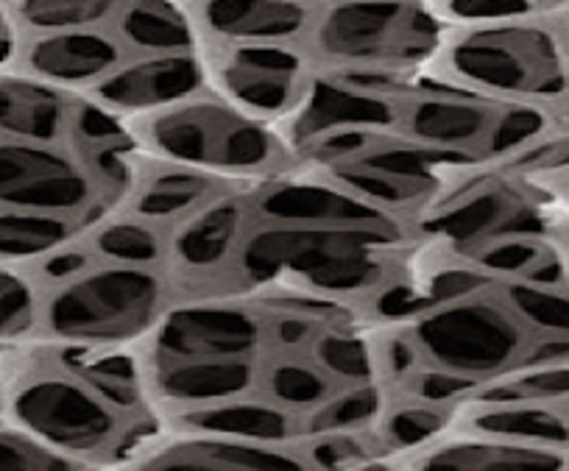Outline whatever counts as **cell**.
<instances>
[{"instance_id":"obj_1","label":"cell","mask_w":569,"mask_h":471,"mask_svg":"<svg viewBox=\"0 0 569 471\" xmlns=\"http://www.w3.org/2000/svg\"><path fill=\"white\" fill-rule=\"evenodd\" d=\"M416 238L408 223L382 227H277L251 223L232 271L234 293L297 290L366 315L408 268Z\"/></svg>"},{"instance_id":"obj_2","label":"cell","mask_w":569,"mask_h":471,"mask_svg":"<svg viewBox=\"0 0 569 471\" xmlns=\"http://www.w3.org/2000/svg\"><path fill=\"white\" fill-rule=\"evenodd\" d=\"M3 419L87 469L129 465L160 435L154 413H126L46 343L0 349Z\"/></svg>"},{"instance_id":"obj_3","label":"cell","mask_w":569,"mask_h":471,"mask_svg":"<svg viewBox=\"0 0 569 471\" xmlns=\"http://www.w3.org/2000/svg\"><path fill=\"white\" fill-rule=\"evenodd\" d=\"M558 12L511 23L447 29L425 76L436 84L497 103L558 107L569 96V57L558 34Z\"/></svg>"},{"instance_id":"obj_4","label":"cell","mask_w":569,"mask_h":471,"mask_svg":"<svg viewBox=\"0 0 569 471\" xmlns=\"http://www.w3.org/2000/svg\"><path fill=\"white\" fill-rule=\"evenodd\" d=\"M126 129L149 160L199 168L249 188L299 168L277 123L238 112L212 90L126 120Z\"/></svg>"},{"instance_id":"obj_5","label":"cell","mask_w":569,"mask_h":471,"mask_svg":"<svg viewBox=\"0 0 569 471\" xmlns=\"http://www.w3.org/2000/svg\"><path fill=\"white\" fill-rule=\"evenodd\" d=\"M447 29L413 0H316L302 48L319 73L408 84L439 53Z\"/></svg>"},{"instance_id":"obj_6","label":"cell","mask_w":569,"mask_h":471,"mask_svg":"<svg viewBox=\"0 0 569 471\" xmlns=\"http://www.w3.org/2000/svg\"><path fill=\"white\" fill-rule=\"evenodd\" d=\"M179 299L168 268L90 262L42 284L37 343L76 349L137 347Z\"/></svg>"},{"instance_id":"obj_7","label":"cell","mask_w":569,"mask_h":471,"mask_svg":"<svg viewBox=\"0 0 569 471\" xmlns=\"http://www.w3.org/2000/svg\"><path fill=\"white\" fill-rule=\"evenodd\" d=\"M563 207L533 179L480 166L410 218L416 240L469 257L508 234L552 238Z\"/></svg>"},{"instance_id":"obj_8","label":"cell","mask_w":569,"mask_h":471,"mask_svg":"<svg viewBox=\"0 0 569 471\" xmlns=\"http://www.w3.org/2000/svg\"><path fill=\"white\" fill-rule=\"evenodd\" d=\"M421 365L450 371L478 388L522 369L536 335L508 307L497 284L430 307L402 321Z\"/></svg>"},{"instance_id":"obj_9","label":"cell","mask_w":569,"mask_h":471,"mask_svg":"<svg viewBox=\"0 0 569 471\" xmlns=\"http://www.w3.org/2000/svg\"><path fill=\"white\" fill-rule=\"evenodd\" d=\"M114 201L70 142L46 146L0 137V210L90 223Z\"/></svg>"},{"instance_id":"obj_10","label":"cell","mask_w":569,"mask_h":471,"mask_svg":"<svg viewBox=\"0 0 569 471\" xmlns=\"http://www.w3.org/2000/svg\"><path fill=\"white\" fill-rule=\"evenodd\" d=\"M199 57L207 84L229 107L266 123H282L305 101L316 68L302 46H218L204 42Z\"/></svg>"},{"instance_id":"obj_11","label":"cell","mask_w":569,"mask_h":471,"mask_svg":"<svg viewBox=\"0 0 569 471\" xmlns=\"http://www.w3.org/2000/svg\"><path fill=\"white\" fill-rule=\"evenodd\" d=\"M151 360L260 358L262 310L251 295H184L134 347Z\"/></svg>"},{"instance_id":"obj_12","label":"cell","mask_w":569,"mask_h":471,"mask_svg":"<svg viewBox=\"0 0 569 471\" xmlns=\"http://www.w3.org/2000/svg\"><path fill=\"white\" fill-rule=\"evenodd\" d=\"M249 188L234 190L168 229L166 268L184 295H232V271L251 218Z\"/></svg>"},{"instance_id":"obj_13","label":"cell","mask_w":569,"mask_h":471,"mask_svg":"<svg viewBox=\"0 0 569 471\" xmlns=\"http://www.w3.org/2000/svg\"><path fill=\"white\" fill-rule=\"evenodd\" d=\"M502 107L506 103L436 84L421 73L399 90L393 134L427 151L456 153L483 162L491 129Z\"/></svg>"},{"instance_id":"obj_14","label":"cell","mask_w":569,"mask_h":471,"mask_svg":"<svg viewBox=\"0 0 569 471\" xmlns=\"http://www.w3.org/2000/svg\"><path fill=\"white\" fill-rule=\"evenodd\" d=\"M402 87L391 84V81L332 76L316 70L305 101L299 103L291 118L277 126L288 146L293 148V153H297V148L308 146L319 137L341 134V131L393 134V129H397V96Z\"/></svg>"},{"instance_id":"obj_15","label":"cell","mask_w":569,"mask_h":471,"mask_svg":"<svg viewBox=\"0 0 569 471\" xmlns=\"http://www.w3.org/2000/svg\"><path fill=\"white\" fill-rule=\"evenodd\" d=\"M249 210L257 223L277 227H382L408 223L377 210L358 193L321 171L297 168L249 188ZM410 227V223H408Z\"/></svg>"},{"instance_id":"obj_16","label":"cell","mask_w":569,"mask_h":471,"mask_svg":"<svg viewBox=\"0 0 569 471\" xmlns=\"http://www.w3.org/2000/svg\"><path fill=\"white\" fill-rule=\"evenodd\" d=\"M137 360L146 404L160 421L184 410L257 391L260 358L151 360L137 354Z\"/></svg>"},{"instance_id":"obj_17","label":"cell","mask_w":569,"mask_h":471,"mask_svg":"<svg viewBox=\"0 0 569 471\" xmlns=\"http://www.w3.org/2000/svg\"><path fill=\"white\" fill-rule=\"evenodd\" d=\"M199 46H302L316 0H184Z\"/></svg>"},{"instance_id":"obj_18","label":"cell","mask_w":569,"mask_h":471,"mask_svg":"<svg viewBox=\"0 0 569 471\" xmlns=\"http://www.w3.org/2000/svg\"><path fill=\"white\" fill-rule=\"evenodd\" d=\"M126 59L129 57L109 29H79L20 37L18 57L9 70L70 96H87Z\"/></svg>"},{"instance_id":"obj_19","label":"cell","mask_w":569,"mask_h":471,"mask_svg":"<svg viewBox=\"0 0 569 471\" xmlns=\"http://www.w3.org/2000/svg\"><path fill=\"white\" fill-rule=\"evenodd\" d=\"M210 90L199 51L179 57H129L109 79L87 92V101L120 120L160 112Z\"/></svg>"},{"instance_id":"obj_20","label":"cell","mask_w":569,"mask_h":471,"mask_svg":"<svg viewBox=\"0 0 569 471\" xmlns=\"http://www.w3.org/2000/svg\"><path fill=\"white\" fill-rule=\"evenodd\" d=\"M126 469H190V471H305V460L293 447L229 441L193 432H168L142 449Z\"/></svg>"},{"instance_id":"obj_21","label":"cell","mask_w":569,"mask_h":471,"mask_svg":"<svg viewBox=\"0 0 569 471\" xmlns=\"http://www.w3.org/2000/svg\"><path fill=\"white\" fill-rule=\"evenodd\" d=\"M243 188H249V184L229 182V179L199 171V168L171 166V162L140 157L129 190L114 207L171 229L184 218L210 207L212 201Z\"/></svg>"},{"instance_id":"obj_22","label":"cell","mask_w":569,"mask_h":471,"mask_svg":"<svg viewBox=\"0 0 569 471\" xmlns=\"http://www.w3.org/2000/svg\"><path fill=\"white\" fill-rule=\"evenodd\" d=\"M391 469L421 471H558L569 469V449L533 447V443L495 441V438L445 432L439 441L402 454Z\"/></svg>"},{"instance_id":"obj_23","label":"cell","mask_w":569,"mask_h":471,"mask_svg":"<svg viewBox=\"0 0 569 471\" xmlns=\"http://www.w3.org/2000/svg\"><path fill=\"white\" fill-rule=\"evenodd\" d=\"M447 432L569 449V415L558 402L469 397L456 408Z\"/></svg>"},{"instance_id":"obj_24","label":"cell","mask_w":569,"mask_h":471,"mask_svg":"<svg viewBox=\"0 0 569 471\" xmlns=\"http://www.w3.org/2000/svg\"><path fill=\"white\" fill-rule=\"evenodd\" d=\"M160 427L168 432H193V435L268 443V447H293L302 438L297 415L271 404L257 391L168 415Z\"/></svg>"},{"instance_id":"obj_25","label":"cell","mask_w":569,"mask_h":471,"mask_svg":"<svg viewBox=\"0 0 569 471\" xmlns=\"http://www.w3.org/2000/svg\"><path fill=\"white\" fill-rule=\"evenodd\" d=\"M76 96L20 76L0 73V137L64 146L70 142Z\"/></svg>"},{"instance_id":"obj_26","label":"cell","mask_w":569,"mask_h":471,"mask_svg":"<svg viewBox=\"0 0 569 471\" xmlns=\"http://www.w3.org/2000/svg\"><path fill=\"white\" fill-rule=\"evenodd\" d=\"M109 31L126 57H179L199 51V37L182 3L171 0H118Z\"/></svg>"},{"instance_id":"obj_27","label":"cell","mask_w":569,"mask_h":471,"mask_svg":"<svg viewBox=\"0 0 569 471\" xmlns=\"http://www.w3.org/2000/svg\"><path fill=\"white\" fill-rule=\"evenodd\" d=\"M79 243L96 262L166 268L168 229L112 207V210L101 212L96 221L87 223Z\"/></svg>"},{"instance_id":"obj_28","label":"cell","mask_w":569,"mask_h":471,"mask_svg":"<svg viewBox=\"0 0 569 471\" xmlns=\"http://www.w3.org/2000/svg\"><path fill=\"white\" fill-rule=\"evenodd\" d=\"M308 354L338 385H386L380 363V321L363 315L332 321L319 332Z\"/></svg>"},{"instance_id":"obj_29","label":"cell","mask_w":569,"mask_h":471,"mask_svg":"<svg viewBox=\"0 0 569 471\" xmlns=\"http://www.w3.org/2000/svg\"><path fill=\"white\" fill-rule=\"evenodd\" d=\"M338 382L310 354H260L257 393L302 419L338 391Z\"/></svg>"},{"instance_id":"obj_30","label":"cell","mask_w":569,"mask_h":471,"mask_svg":"<svg viewBox=\"0 0 569 471\" xmlns=\"http://www.w3.org/2000/svg\"><path fill=\"white\" fill-rule=\"evenodd\" d=\"M70 369L84 377L103 399L126 413H151L142 393L140 360L134 347L123 349H76V347H51Z\"/></svg>"},{"instance_id":"obj_31","label":"cell","mask_w":569,"mask_h":471,"mask_svg":"<svg viewBox=\"0 0 569 471\" xmlns=\"http://www.w3.org/2000/svg\"><path fill=\"white\" fill-rule=\"evenodd\" d=\"M81 232H84V223L70 221V218L0 210V262L37 265L53 251L76 243Z\"/></svg>"},{"instance_id":"obj_32","label":"cell","mask_w":569,"mask_h":471,"mask_svg":"<svg viewBox=\"0 0 569 471\" xmlns=\"http://www.w3.org/2000/svg\"><path fill=\"white\" fill-rule=\"evenodd\" d=\"M456 408L458 404H436L393 393L391 404H388L380 424H377V435L382 438L388 449V469L402 454H410L416 449L427 447V443L439 441L450 430Z\"/></svg>"},{"instance_id":"obj_33","label":"cell","mask_w":569,"mask_h":471,"mask_svg":"<svg viewBox=\"0 0 569 471\" xmlns=\"http://www.w3.org/2000/svg\"><path fill=\"white\" fill-rule=\"evenodd\" d=\"M118 0H20L7 3L9 26L18 37L109 29Z\"/></svg>"},{"instance_id":"obj_34","label":"cell","mask_w":569,"mask_h":471,"mask_svg":"<svg viewBox=\"0 0 569 471\" xmlns=\"http://www.w3.org/2000/svg\"><path fill=\"white\" fill-rule=\"evenodd\" d=\"M391 388L380 385V382L341 385L319 408H313L299 419V430H302V438L319 435V432L377 430L382 413L391 404Z\"/></svg>"},{"instance_id":"obj_35","label":"cell","mask_w":569,"mask_h":471,"mask_svg":"<svg viewBox=\"0 0 569 471\" xmlns=\"http://www.w3.org/2000/svg\"><path fill=\"white\" fill-rule=\"evenodd\" d=\"M297 452L308 471L388 469V449L377 430L305 435L297 441Z\"/></svg>"},{"instance_id":"obj_36","label":"cell","mask_w":569,"mask_h":471,"mask_svg":"<svg viewBox=\"0 0 569 471\" xmlns=\"http://www.w3.org/2000/svg\"><path fill=\"white\" fill-rule=\"evenodd\" d=\"M40 304L42 282L34 265L0 262V349L34 341Z\"/></svg>"},{"instance_id":"obj_37","label":"cell","mask_w":569,"mask_h":471,"mask_svg":"<svg viewBox=\"0 0 569 471\" xmlns=\"http://www.w3.org/2000/svg\"><path fill=\"white\" fill-rule=\"evenodd\" d=\"M502 299L508 301L519 319L525 321L533 335L545 338H569V288H552V284H533L513 279V282L497 284Z\"/></svg>"},{"instance_id":"obj_38","label":"cell","mask_w":569,"mask_h":471,"mask_svg":"<svg viewBox=\"0 0 569 471\" xmlns=\"http://www.w3.org/2000/svg\"><path fill=\"white\" fill-rule=\"evenodd\" d=\"M556 240L552 238H536V234H508V238H497L475 249L467 257L480 273L491 279L495 284L513 282V279H525L547 254L552 251Z\"/></svg>"},{"instance_id":"obj_39","label":"cell","mask_w":569,"mask_h":471,"mask_svg":"<svg viewBox=\"0 0 569 471\" xmlns=\"http://www.w3.org/2000/svg\"><path fill=\"white\" fill-rule=\"evenodd\" d=\"M427 9L433 12L445 29L463 26H495L511 20L545 18L561 9V3H539V0H430Z\"/></svg>"},{"instance_id":"obj_40","label":"cell","mask_w":569,"mask_h":471,"mask_svg":"<svg viewBox=\"0 0 569 471\" xmlns=\"http://www.w3.org/2000/svg\"><path fill=\"white\" fill-rule=\"evenodd\" d=\"M550 129H556L552 109L533 107V103H506L495 129H491L483 166H502L506 160H511L513 153H519Z\"/></svg>"},{"instance_id":"obj_41","label":"cell","mask_w":569,"mask_h":471,"mask_svg":"<svg viewBox=\"0 0 569 471\" xmlns=\"http://www.w3.org/2000/svg\"><path fill=\"white\" fill-rule=\"evenodd\" d=\"M87 465L53 452L18 427L0 421V471H84Z\"/></svg>"},{"instance_id":"obj_42","label":"cell","mask_w":569,"mask_h":471,"mask_svg":"<svg viewBox=\"0 0 569 471\" xmlns=\"http://www.w3.org/2000/svg\"><path fill=\"white\" fill-rule=\"evenodd\" d=\"M478 391L480 388L475 385V382L463 380V377L433 369V365H419V369H416L413 374H410L393 393L425 399V402H436V404H461L463 399H469Z\"/></svg>"},{"instance_id":"obj_43","label":"cell","mask_w":569,"mask_h":471,"mask_svg":"<svg viewBox=\"0 0 569 471\" xmlns=\"http://www.w3.org/2000/svg\"><path fill=\"white\" fill-rule=\"evenodd\" d=\"M20 48V37L14 34L12 29L0 31V73H7L9 68L14 64V57H18Z\"/></svg>"},{"instance_id":"obj_44","label":"cell","mask_w":569,"mask_h":471,"mask_svg":"<svg viewBox=\"0 0 569 471\" xmlns=\"http://www.w3.org/2000/svg\"><path fill=\"white\" fill-rule=\"evenodd\" d=\"M541 188L545 190H550L552 193V199L558 201V204L563 207V210L569 212V168L563 173H558V177H552V179H545V182H539Z\"/></svg>"},{"instance_id":"obj_45","label":"cell","mask_w":569,"mask_h":471,"mask_svg":"<svg viewBox=\"0 0 569 471\" xmlns=\"http://www.w3.org/2000/svg\"><path fill=\"white\" fill-rule=\"evenodd\" d=\"M552 240H556L558 249H561L563 254H569V212H563V218L558 221L556 232H552Z\"/></svg>"},{"instance_id":"obj_46","label":"cell","mask_w":569,"mask_h":471,"mask_svg":"<svg viewBox=\"0 0 569 471\" xmlns=\"http://www.w3.org/2000/svg\"><path fill=\"white\" fill-rule=\"evenodd\" d=\"M556 26H558V34H561L563 51H567V57H569V3H563L561 12L556 14Z\"/></svg>"},{"instance_id":"obj_47","label":"cell","mask_w":569,"mask_h":471,"mask_svg":"<svg viewBox=\"0 0 569 471\" xmlns=\"http://www.w3.org/2000/svg\"><path fill=\"white\" fill-rule=\"evenodd\" d=\"M552 120H556V129H567L569 131V96L563 98L558 107H552Z\"/></svg>"},{"instance_id":"obj_48","label":"cell","mask_w":569,"mask_h":471,"mask_svg":"<svg viewBox=\"0 0 569 471\" xmlns=\"http://www.w3.org/2000/svg\"><path fill=\"white\" fill-rule=\"evenodd\" d=\"M3 29H12V26H9V14H7V3H0V31Z\"/></svg>"},{"instance_id":"obj_49","label":"cell","mask_w":569,"mask_h":471,"mask_svg":"<svg viewBox=\"0 0 569 471\" xmlns=\"http://www.w3.org/2000/svg\"><path fill=\"white\" fill-rule=\"evenodd\" d=\"M558 404H561V408H563V413L569 415V399H563V402H558Z\"/></svg>"}]
</instances>
